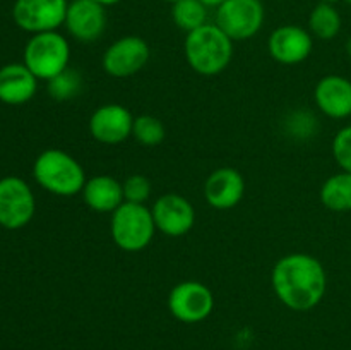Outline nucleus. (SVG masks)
Segmentation results:
<instances>
[{
    "label": "nucleus",
    "mask_w": 351,
    "mask_h": 350,
    "mask_svg": "<svg viewBox=\"0 0 351 350\" xmlns=\"http://www.w3.org/2000/svg\"><path fill=\"white\" fill-rule=\"evenodd\" d=\"M271 285L283 305L297 312L317 307L328 290V273L312 254L291 253L280 257L271 271Z\"/></svg>",
    "instance_id": "nucleus-1"
},
{
    "label": "nucleus",
    "mask_w": 351,
    "mask_h": 350,
    "mask_svg": "<svg viewBox=\"0 0 351 350\" xmlns=\"http://www.w3.org/2000/svg\"><path fill=\"white\" fill-rule=\"evenodd\" d=\"M185 60L201 75H218L233 58V41L216 24H208L187 33L184 41Z\"/></svg>",
    "instance_id": "nucleus-2"
},
{
    "label": "nucleus",
    "mask_w": 351,
    "mask_h": 350,
    "mask_svg": "<svg viewBox=\"0 0 351 350\" xmlns=\"http://www.w3.org/2000/svg\"><path fill=\"white\" fill-rule=\"evenodd\" d=\"M33 175L45 191L60 198L81 194L86 184V172L82 165L67 151L45 150L33 165Z\"/></svg>",
    "instance_id": "nucleus-3"
},
{
    "label": "nucleus",
    "mask_w": 351,
    "mask_h": 350,
    "mask_svg": "<svg viewBox=\"0 0 351 350\" xmlns=\"http://www.w3.org/2000/svg\"><path fill=\"white\" fill-rule=\"evenodd\" d=\"M110 233L119 249L125 253L144 250L156 233L153 213L146 205L123 201L112 213Z\"/></svg>",
    "instance_id": "nucleus-4"
},
{
    "label": "nucleus",
    "mask_w": 351,
    "mask_h": 350,
    "mask_svg": "<svg viewBox=\"0 0 351 350\" xmlns=\"http://www.w3.org/2000/svg\"><path fill=\"white\" fill-rule=\"evenodd\" d=\"M69 62L71 45L58 31L33 34L24 48V65L43 81H50L69 69Z\"/></svg>",
    "instance_id": "nucleus-5"
},
{
    "label": "nucleus",
    "mask_w": 351,
    "mask_h": 350,
    "mask_svg": "<svg viewBox=\"0 0 351 350\" xmlns=\"http://www.w3.org/2000/svg\"><path fill=\"white\" fill-rule=\"evenodd\" d=\"M264 17L261 0H226L216 10L215 24L232 41H243L259 33Z\"/></svg>",
    "instance_id": "nucleus-6"
},
{
    "label": "nucleus",
    "mask_w": 351,
    "mask_h": 350,
    "mask_svg": "<svg viewBox=\"0 0 351 350\" xmlns=\"http://www.w3.org/2000/svg\"><path fill=\"white\" fill-rule=\"evenodd\" d=\"M215 309V297L208 285L185 280L175 285L168 294V311L180 323L195 325L204 321Z\"/></svg>",
    "instance_id": "nucleus-7"
},
{
    "label": "nucleus",
    "mask_w": 351,
    "mask_h": 350,
    "mask_svg": "<svg viewBox=\"0 0 351 350\" xmlns=\"http://www.w3.org/2000/svg\"><path fill=\"white\" fill-rule=\"evenodd\" d=\"M151 50L144 38L127 34L113 41L101 57V67L115 79H125L137 74L149 62Z\"/></svg>",
    "instance_id": "nucleus-8"
},
{
    "label": "nucleus",
    "mask_w": 351,
    "mask_h": 350,
    "mask_svg": "<svg viewBox=\"0 0 351 350\" xmlns=\"http://www.w3.org/2000/svg\"><path fill=\"white\" fill-rule=\"evenodd\" d=\"M67 7V0H16L12 17L27 33H47L57 31L65 23Z\"/></svg>",
    "instance_id": "nucleus-9"
},
{
    "label": "nucleus",
    "mask_w": 351,
    "mask_h": 350,
    "mask_svg": "<svg viewBox=\"0 0 351 350\" xmlns=\"http://www.w3.org/2000/svg\"><path fill=\"white\" fill-rule=\"evenodd\" d=\"M34 196L29 185L19 177L0 180V225L17 230L27 225L34 215Z\"/></svg>",
    "instance_id": "nucleus-10"
},
{
    "label": "nucleus",
    "mask_w": 351,
    "mask_h": 350,
    "mask_svg": "<svg viewBox=\"0 0 351 350\" xmlns=\"http://www.w3.org/2000/svg\"><path fill=\"white\" fill-rule=\"evenodd\" d=\"M134 119L127 106L106 103L98 106L89 117V134L101 144H120L132 136Z\"/></svg>",
    "instance_id": "nucleus-11"
},
{
    "label": "nucleus",
    "mask_w": 351,
    "mask_h": 350,
    "mask_svg": "<svg viewBox=\"0 0 351 350\" xmlns=\"http://www.w3.org/2000/svg\"><path fill=\"white\" fill-rule=\"evenodd\" d=\"M314 50V36L311 31L297 24L276 27L267 40V51L283 65H297L307 60Z\"/></svg>",
    "instance_id": "nucleus-12"
},
{
    "label": "nucleus",
    "mask_w": 351,
    "mask_h": 350,
    "mask_svg": "<svg viewBox=\"0 0 351 350\" xmlns=\"http://www.w3.org/2000/svg\"><path fill=\"white\" fill-rule=\"evenodd\" d=\"M156 230L168 237H184L194 229L195 209L187 198L180 194H163L154 201L153 208Z\"/></svg>",
    "instance_id": "nucleus-13"
},
{
    "label": "nucleus",
    "mask_w": 351,
    "mask_h": 350,
    "mask_svg": "<svg viewBox=\"0 0 351 350\" xmlns=\"http://www.w3.org/2000/svg\"><path fill=\"white\" fill-rule=\"evenodd\" d=\"M106 7L96 0H72L69 2L64 26L69 34L81 43L99 40L106 30Z\"/></svg>",
    "instance_id": "nucleus-14"
},
{
    "label": "nucleus",
    "mask_w": 351,
    "mask_h": 350,
    "mask_svg": "<svg viewBox=\"0 0 351 350\" xmlns=\"http://www.w3.org/2000/svg\"><path fill=\"white\" fill-rule=\"evenodd\" d=\"M204 199L215 209H232L245 196V178L237 168L221 167L208 175L204 182Z\"/></svg>",
    "instance_id": "nucleus-15"
},
{
    "label": "nucleus",
    "mask_w": 351,
    "mask_h": 350,
    "mask_svg": "<svg viewBox=\"0 0 351 350\" xmlns=\"http://www.w3.org/2000/svg\"><path fill=\"white\" fill-rule=\"evenodd\" d=\"M314 102L329 119H348L351 117V81L339 74L324 75L314 88Z\"/></svg>",
    "instance_id": "nucleus-16"
},
{
    "label": "nucleus",
    "mask_w": 351,
    "mask_h": 350,
    "mask_svg": "<svg viewBox=\"0 0 351 350\" xmlns=\"http://www.w3.org/2000/svg\"><path fill=\"white\" fill-rule=\"evenodd\" d=\"M38 88V78L24 64H9L0 69V100L7 105L29 102Z\"/></svg>",
    "instance_id": "nucleus-17"
},
{
    "label": "nucleus",
    "mask_w": 351,
    "mask_h": 350,
    "mask_svg": "<svg viewBox=\"0 0 351 350\" xmlns=\"http://www.w3.org/2000/svg\"><path fill=\"white\" fill-rule=\"evenodd\" d=\"M81 194L86 206L96 213H113L125 201L122 182L106 174L88 178Z\"/></svg>",
    "instance_id": "nucleus-18"
},
{
    "label": "nucleus",
    "mask_w": 351,
    "mask_h": 350,
    "mask_svg": "<svg viewBox=\"0 0 351 350\" xmlns=\"http://www.w3.org/2000/svg\"><path fill=\"white\" fill-rule=\"evenodd\" d=\"M321 202L328 209L336 213L351 211V174L350 172H338L331 175L328 180L322 184Z\"/></svg>",
    "instance_id": "nucleus-19"
},
{
    "label": "nucleus",
    "mask_w": 351,
    "mask_h": 350,
    "mask_svg": "<svg viewBox=\"0 0 351 350\" xmlns=\"http://www.w3.org/2000/svg\"><path fill=\"white\" fill-rule=\"evenodd\" d=\"M343 26L341 14L335 7V3L319 2L308 14V31L312 36L322 41L335 40Z\"/></svg>",
    "instance_id": "nucleus-20"
},
{
    "label": "nucleus",
    "mask_w": 351,
    "mask_h": 350,
    "mask_svg": "<svg viewBox=\"0 0 351 350\" xmlns=\"http://www.w3.org/2000/svg\"><path fill=\"white\" fill-rule=\"evenodd\" d=\"M171 19L185 33L204 26L208 19V7L201 0H180L171 5Z\"/></svg>",
    "instance_id": "nucleus-21"
},
{
    "label": "nucleus",
    "mask_w": 351,
    "mask_h": 350,
    "mask_svg": "<svg viewBox=\"0 0 351 350\" xmlns=\"http://www.w3.org/2000/svg\"><path fill=\"white\" fill-rule=\"evenodd\" d=\"M165 136H167V130H165L163 122L158 117L144 113V115H139L134 119L132 137L137 143L143 144V146H158V144L163 143Z\"/></svg>",
    "instance_id": "nucleus-22"
},
{
    "label": "nucleus",
    "mask_w": 351,
    "mask_h": 350,
    "mask_svg": "<svg viewBox=\"0 0 351 350\" xmlns=\"http://www.w3.org/2000/svg\"><path fill=\"white\" fill-rule=\"evenodd\" d=\"M48 82V93L51 98L58 100V102H65V100H72L82 91V75L77 71L72 69H65L53 79Z\"/></svg>",
    "instance_id": "nucleus-23"
},
{
    "label": "nucleus",
    "mask_w": 351,
    "mask_h": 350,
    "mask_svg": "<svg viewBox=\"0 0 351 350\" xmlns=\"http://www.w3.org/2000/svg\"><path fill=\"white\" fill-rule=\"evenodd\" d=\"M123 199L127 202H137V205H146L151 196V182L146 175L134 174L122 182Z\"/></svg>",
    "instance_id": "nucleus-24"
},
{
    "label": "nucleus",
    "mask_w": 351,
    "mask_h": 350,
    "mask_svg": "<svg viewBox=\"0 0 351 350\" xmlns=\"http://www.w3.org/2000/svg\"><path fill=\"white\" fill-rule=\"evenodd\" d=\"M332 156L341 170L351 174V124L336 132L332 139Z\"/></svg>",
    "instance_id": "nucleus-25"
},
{
    "label": "nucleus",
    "mask_w": 351,
    "mask_h": 350,
    "mask_svg": "<svg viewBox=\"0 0 351 350\" xmlns=\"http://www.w3.org/2000/svg\"><path fill=\"white\" fill-rule=\"evenodd\" d=\"M202 3H204L206 7H216L218 9L219 5H221L223 2H226V0H201Z\"/></svg>",
    "instance_id": "nucleus-26"
},
{
    "label": "nucleus",
    "mask_w": 351,
    "mask_h": 350,
    "mask_svg": "<svg viewBox=\"0 0 351 350\" xmlns=\"http://www.w3.org/2000/svg\"><path fill=\"white\" fill-rule=\"evenodd\" d=\"M96 2L103 7H112V5H117V3H120L122 0H96Z\"/></svg>",
    "instance_id": "nucleus-27"
},
{
    "label": "nucleus",
    "mask_w": 351,
    "mask_h": 350,
    "mask_svg": "<svg viewBox=\"0 0 351 350\" xmlns=\"http://www.w3.org/2000/svg\"><path fill=\"white\" fill-rule=\"evenodd\" d=\"M345 51H346V55H348V57L351 58V36L348 38V40H346V43H345Z\"/></svg>",
    "instance_id": "nucleus-28"
},
{
    "label": "nucleus",
    "mask_w": 351,
    "mask_h": 350,
    "mask_svg": "<svg viewBox=\"0 0 351 350\" xmlns=\"http://www.w3.org/2000/svg\"><path fill=\"white\" fill-rule=\"evenodd\" d=\"M319 2H328V3H336V2H339V0H319Z\"/></svg>",
    "instance_id": "nucleus-29"
},
{
    "label": "nucleus",
    "mask_w": 351,
    "mask_h": 350,
    "mask_svg": "<svg viewBox=\"0 0 351 350\" xmlns=\"http://www.w3.org/2000/svg\"><path fill=\"white\" fill-rule=\"evenodd\" d=\"M165 2H170V3H171V5H173V3L180 2V0H165Z\"/></svg>",
    "instance_id": "nucleus-30"
}]
</instances>
